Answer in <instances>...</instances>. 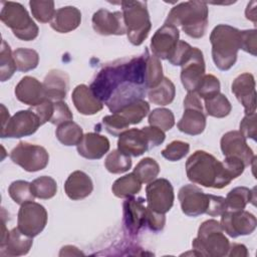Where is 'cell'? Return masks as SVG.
Segmentation results:
<instances>
[{
    "label": "cell",
    "mask_w": 257,
    "mask_h": 257,
    "mask_svg": "<svg viewBox=\"0 0 257 257\" xmlns=\"http://www.w3.org/2000/svg\"><path fill=\"white\" fill-rule=\"evenodd\" d=\"M148 56L149 51L146 49L138 57L127 61L107 64L101 68L89 86L94 96L102 103H105L119 85L126 80H133L146 86L145 72Z\"/></svg>",
    "instance_id": "1"
},
{
    "label": "cell",
    "mask_w": 257,
    "mask_h": 257,
    "mask_svg": "<svg viewBox=\"0 0 257 257\" xmlns=\"http://www.w3.org/2000/svg\"><path fill=\"white\" fill-rule=\"evenodd\" d=\"M186 173L191 182L206 188L222 189L233 180L223 162L205 151H196L188 158Z\"/></svg>",
    "instance_id": "2"
},
{
    "label": "cell",
    "mask_w": 257,
    "mask_h": 257,
    "mask_svg": "<svg viewBox=\"0 0 257 257\" xmlns=\"http://www.w3.org/2000/svg\"><path fill=\"white\" fill-rule=\"evenodd\" d=\"M208 15L207 3L187 1L174 6L165 23L175 27L181 26L182 30L192 38H201L207 30Z\"/></svg>",
    "instance_id": "3"
},
{
    "label": "cell",
    "mask_w": 257,
    "mask_h": 257,
    "mask_svg": "<svg viewBox=\"0 0 257 257\" xmlns=\"http://www.w3.org/2000/svg\"><path fill=\"white\" fill-rule=\"evenodd\" d=\"M212 57L217 68L229 70L237 60L238 50L241 49V30L227 25L219 24L211 32Z\"/></svg>",
    "instance_id": "4"
},
{
    "label": "cell",
    "mask_w": 257,
    "mask_h": 257,
    "mask_svg": "<svg viewBox=\"0 0 257 257\" xmlns=\"http://www.w3.org/2000/svg\"><path fill=\"white\" fill-rule=\"evenodd\" d=\"M192 246L195 255L223 257L228 254L230 242L224 235L220 223L210 219L200 225L198 236L193 240Z\"/></svg>",
    "instance_id": "5"
},
{
    "label": "cell",
    "mask_w": 257,
    "mask_h": 257,
    "mask_svg": "<svg viewBox=\"0 0 257 257\" xmlns=\"http://www.w3.org/2000/svg\"><path fill=\"white\" fill-rule=\"evenodd\" d=\"M126 36L133 45H141L152 28L147 3L143 1H121Z\"/></svg>",
    "instance_id": "6"
},
{
    "label": "cell",
    "mask_w": 257,
    "mask_h": 257,
    "mask_svg": "<svg viewBox=\"0 0 257 257\" xmlns=\"http://www.w3.org/2000/svg\"><path fill=\"white\" fill-rule=\"evenodd\" d=\"M0 19L20 40L30 41L38 36V26L24 6L18 2H2Z\"/></svg>",
    "instance_id": "7"
},
{
    "label": "cell",
    "mask_w": 257,
    "mask_h": 257,
    "mask_svg": "<svg viewBox=\"0 0 257 257\" xmlns=\"http://www.w3.org/2000/svg\"><path fill=\"white\" fill-rule=\"evenodd\" d=\"M184 108L183 116L177 123L179 131L190 136L202 134L206 127V115L196 91H188L184 99Z\"/></svg>",
    "instance_id": "8"
},
{
    "label": "cell",
    "mask_w": 257,
    "mask_h": 257,
    "mask_svg": "<svg viewBox=\"0 0 257 257\" xmlns=\"http://www.w3.org/2000/svg\"><path fill=\"white\" fill-rule=\"evenodd\" d=\"M10 159L27 172H37L46 168L49 162V155L41 146L20 142L11 151Z\"/></svg>",
    "instance_id": "9"
},
{
    "label": "cell",
    "mask_w": 257,
    "mask_h": 257,
    "mask_svg": "<svg viewBox=\"0 0 257 257\" xmlns=\"http://www.w3.org/2000/svg\"><path fill=\"white\" fill-rule=\"evenodd\" d=\"M47 224L46 209L33 201L21 205L18 211L17 227L25 235L35 237L40 234Z\"/></svg>",
    "instance_id": "10"
},
{
    "label": "cell",
    "mask_w": 257,
    "mask_h": 257,
    "mask_svg": "<svg viewBox=\"0 0 257 257\" xmlns=\"http://www.w3.org/2000/svg\"><path fill=\"white\" fill-rule=\"evenodd\" d=\"M41 125L40 119L32 109L19 110L1 126V138L20 139L33 135Z\"/></svg>",
    "instance_id": "11"
},
{
    "label": "cell",
    "mask_w": 257,
    "mask_h": 257,
    "mask_svg": "<svg viewBox=\"0 0 257 257\" xmlns=\"http://www.w3.org/2000/svg\"><path fill=\"white\" fill-rule=\"evenodd\" d=\"M148 208L157 213L166 214L174 205V188L170 181L164 178L155 179L146 188Z\"/></svg>",
    "instance_id": "12"
},
{
    "label": "cell",
    "mask_w": 257,
    "mask_h": 257,
    "mask_svg": "<svg viewBox=\"0 0 257 257\" xmlns=\"http://www.w3.org/2000/svg\"><path fill=\"white\" fill-rule=\"evenodd\" d=\"M220 225L225 233L232 238L249 235L256 229V217L245 210H227L221 215Z\"/></svg>",
    "instance_id": "13"
},
{
    "label": "cell",
    "mask_w": 257,
    "mask_h": 257,
    "mask_svg": "<svg viewBox=\"0 0 257 257\" xmlns=\"http://www.w3.org/2000/svg\"><path fill=\"white\" fill-rule=\"evenodd\" d=\"M182 212L190 217L206 214L210 204V194H205L193 184L183 186L178 194Z\"/></svg>",
    "instance_id": "14"
},
{
    "label": "cell",
    "mask_w": 257,
    "mask_h": 257,
    "mask_svg": "<svg viewBox=\"0 0 257 257\" xmlns=\"http://www.w3.org/2000/svg\"><path fill=\"white\" fill-rule=\"evenodd\" d=\"M181 66V81L183 86L187 91H195L205 75L203 52L198 47H193Z\"/></svg>",
    "instance_id": "15"
},
{
    "label": "cell",
    "mask_w": 257,
    "mask_h": 257,
    "mask_svg": "<svg viewBox=\"0 0 257 257\" xmlns=\"http://www.w3.org/2000/svg\"><path fill=\"white\" fill-rule=\"evenodd\" d=\"M220 145L225 157L238 158L246 167L250 166L256 160L253 150L247 145L246 138L239 131H230L224 134Z\"/></svg>",
    "instance_id": "16"
},
{
    "label": "cell",
    "mask_w": 257,
    "mask_h": 257,
    "mask_svg": "<svg viewBox=\"0 0 257 257\" xmlns=\"http://www.w3.org/2000/svg\"><path fill=\"white\" fill-rule=\"evenodd\" d=\"M179 29L170 24H164L152 37L151 49L159 59H169L179 42Z\"/></svg>",
    "instance_id": "17"
},
{
    "label": "cell",
    "mask_w": 257,
    "mask_h": 257,
    "mask_svg": "<svg viewBox=\"0 0 257 257\" xmlns=\"http://www.w3.org/2000/svg\"><path fill=\"white\" fill-rule=\"evenodd\" d=\"M92 27L94 31L100 35H123L126 28L123 21L122 12H109L106 9H99L93 13Z\"/></svg>",
    "instance_id": "18"
},
{
    "label": "cell",
    "mask_w": 257,
    "mask_h": 257,
    "mask_svg": "<svg viewBox=\"0 0 257 257\" xmlns=\"http://www.w3.org/2000/svg\"><path fill=\"white\" fill-rule=\"evenodd\" d=\"M231 90L243 105L245 114L256 112V89L253 74L244 72L238 75L232 82Z\"/></svg>",
    "instance_id": "19"
},
{
    "label": "cell",
    "mask_w": 257,
    "mask_h": 257,
    "mask_svg": "<svg viewBox=\"0 0 257 257\" xmlns=\"http://www.w3.org/2000/svg\"><path fill=\"white\" fill-rule=\"evenodd\" d=\"M16 98L24 104L30 106H36L45 101L46 95L41 83L37 78L33 76H24L17 83L15 87Z\"/></svg>",
    "instance_id": "20"
},
{
    "label": "cell",
    "mask_w": 257,
    "mask_h": 257,
    "mask_svg": "<svg viewBox=\"0 0 257 257\" xmlns=\"http://www.w3.org/2000/svg\"><path fill=\"white\" fill-rule=\"evenodd\" d=\"M143 198L130 197L123 203V223L126 230L132 235H136L146 226L147 208Z\"/></svg>",
    "instance_id": "21"
},
{
    "label": "cell",
    "mask_w": 257,
    "mask_h": 257,
    "mask_svg": "<svg viewBox=\"0 0 257 257\" xmlns=\"http://www.w3.org/2000/svg\"><path fill=\"white\" fill-rule=\"evenodd\" d=\"M117 150L127 156L139 157L150 150V146L142 128H131L118 136Z\"/></svg>",
    "instance_id": "22"
},
{
    "label": "cell",
    "mask_w": 257,
    "mask_h": 257,
    "mask_svg": "<svg viewBox=\"0 0 257 257\" xmlns=\"http://www.w3.org/2000/svg\"><path fill=\"white\" fill-rule=\"evenodd\" d=\"M109 141L97 133H87L77 145L78 154L88 160L101 159L109 151Z\"/></svg>",
    "instance_id": "23"
},
{
    "label": "cell",
    "mask_w": 257,
    "mask_h": 257,
    "mask_svg": "<svg viewBox=\"0 0 257 257\" xmlns=\"http://www.w3.org/2000/svg\"><path fill=\"white\" fill-rule=\"evenodd\" d=\"M46 98L52 101H59L65 98L69 88V76L59 69L50 70L43 81Z\"/></svg>",
    "instance_id": "24"
},
{
    "label": "cell",
    "mask_w": 257,
    "mask_h": 257,
    "mask_svg": "<svg viewBox=\"0 0 257 257\" xmlns=\"http://www.w3.org/2000/svg\"><path fill=\"white\" fill-rule=\"evenodd\" d=\"M32 237L23 234L18 227L8 232L7 236L1 240V255L6 256H22L29 252L32 246Z\"/></svg>",
    "instance_id": "25"
},
{
    "label": "cell",
    "mask_w": 257,
    "mask_h": 257,
    "mask_svg": "<svg viewBox=\"0 0 257 257\" xmlns=\"http://www.w3.org/2000/svg\"><path fill=\"white\" fill-rule=\"evenodd\" d=\"M72 102L75 108L84 115H92L103 108V103L92 93L89 86L78 84L71 94Z\"/></svg>",
    "instance_id": "26"
},
{
    "label": "cell",
    "mask_w": 257,
    "mask_h": 257,
    "mask_svg": "<svg viewBox=\"0 0 257 257\" xmlns=\"http://www.w3.org/2000/svg\"><path fill=\"white\" fill-rule=\"evenodd\" d=\"M93 190L90 177L82 171L72 172L64 183V191L67 197L77 201L88 197Z\"/></svg>",
    "instance_id": "27"
},
{
    "label": "cell",
    "mask_w": 257,
    "mask_h": 257,
    "mask_svg": "<svg viewBox=\"0 0 257 257\" xmlns=\"http://www.w3.org/2000/svg\"><path fill=\"white\" fill-rule=\"evenodd\" d=\"M81 22V12L74 6H65L55 10L50 21L53 30L59 33H68L76 29Z\"/></svg>",
    "instance_id": "28"
},
{
    "label": "cell",
    "mask_w": 257,
    "mask_h": 257,
    "mask_svg": "<svg viewBox=\"0 0 257 257\" xmlns=\"http://www.w3.org/2000/svg\"><path fill=\"white\" fill-rule=\"evenodd\" d=\"M142 189V183L134 173L124 175L114 181L111 187L113 195L117 198H130L138 194Z\"/></svg>",
    "instance_id": "29"
},
{
    "label": "cell",
    "mask_w": 257,
    "mask_h": 257,
    "mask_svg": "<svg viewBox=\"0 0 257 257\" xmlns=\"http://www.w3.org/2000/svg\"><path fill=\"white\" fill-rule=\"evenodd\" d=\"M176 95V87L173 81L164 77L159 85L154 88H151L148 92L149 100L158 105H167L170 104Z\"/></svg>",
    "instance_id": "30"
},
{
    "label": "cell",
    "mask_w": 257,
    "mask_h": 257,
    "mask_svg": "<svg viewBox=\"0 0 257 257\" xmlns=\"http://www.w3.org/2000/svg\"><path fill=\"white\" fill-rule=\"evenodd\" d=\"M225 199L228 210H244L248 203H254L255 189L250 190L246 187H237L232 189Z\"/></svg>",
    "instance_id": "31"
},
{
    "label": "cell",
    "mask_w": 257,
    "mask_h": 257,
    "mask_svg": "<svg viewBox=\"0 0 257 257\" xmlns=\"http://www.w3.org/2000/svg\"><path fill=\"white\" fill-rule=\"evenodd\" d=\"M57 140L64 146H77L83 137L82 128L72 120L57 125L55 131Z\"/></svg>",
    "instance_id": "32"
},
{
    "label": "cell",
    "mask_w": 257,
    "mask_h": 257,
    "mask_svg": "<svg viewBox=\"0 0 257 257\" xmlns=\"http://www.w3.org/2000/svg\"><path fill=\"white\" fill-rule=\"evenodd\" d=\"M149 111V102L144 99H138L122 106L116 112L123 116L130 122V124H137L140 123L145 116H147Z\"/></svg>",
    "instance_id": "33"
},
{
    "label": "cell",
    "mask_w": 257,
    "mask_h": 257,
    "mask_svg": "<svg viewBox=\"0 0 257 257\" xmlns=\"http://www.w3.org/2000/svg\"><path fill=\"white\" fill-rule=\"evenodd\" d=\"M13 58L17 70L27 72L37 67L39 63L38 53L30 48H17L13 51Z\"/></svg>",
    "instance_id": "34"
},
{
    "label": "cell",
    "mask_w": 257,
    "mask_h": 257,
    "mask_svg": "<svg viewBox=\"0 0 257 257\" xmlns=\"http://www.w3.org/2000/svg\"><path fill=\"white\" fill-rule=\"evenodd\" d=\"M31 191L38 199H51L57 192V184L53 178L41 176L31 182Z\"/></svg>",
    "instance_id": "35"
},
{
    "label": "cell",
    "mask_w": 257,
    "mask_h": 257,
    "mask_svg": "<svg viewBox=\"0 0 257 257\" xmlns=\"http://www.w3.org/2000/svg\"><path fill=\"white\" fill-rule=\"evenodd\" d=\"M104 167L111 174H122L132 168V159L120 151L113 150L105 158Z\"/></svg>",
    "instance_id": "36"
},
{
    "label": "cell",
    "mask_w": 257,
    "mask_h": 257,
    "mask_svg": "<svg viewBox=\"0 0 257 257\" xmlns=\"http://www.w3.org/2000/svg\"><path fill=\"white\" fill-rule=\"evenodd\" d=\"M205 108L208 115L222 118L231 112L232 105L225 94L218 93L214 97L205 100Z\"/></svg>",
    "instance_id": "37"
},
{
    "label": "cell",
    "mask_w": 257,
    "mask_h": 257,
    "mask_svg": "<svg viewBox=\"0 0 257 257\" xmlns=\"http://www.w3.org/2000/svg\"><path fill=\"white\" fill-rule=\"evenodd\" d=\"M163 66L160 59L155 55H150L147 58L145 85L147 88H154L163 80Z\"/></svg>",
    "instance_id": "38"
},
{
    "label": "cell",
    "mask_w": 257,
    "mask_h": 257,
    "mask_svg": "<svg viewBox=\"0 0 257 257\" xmlns=\"http://www.w3.org/2000/svg\"><path fill=\"white\" fill-rule=\"evenodd\" d=\"M133 173L137 176L142 184H149L158 177L160 173V166L156 160L152 158H145L138 163Z\"/></svg>",
    "instance_id": "39"
},
{
    "label": "cell",
    "mask_w": 257,
    "mask_h": 257,
    "mask_svg": "<svg viewBox=\"0 0 257 257\" xmlns=\"http://www.w3.org/2000/svg\"><path fill=\"white\" fill-rule=\"evenodd\" d=\"M17 70L13 52L11 51L10 46L8 43L3 39L1 44V51H0V78L1 81L8 80L14 72Z\"/></svg>",
    "instance_id": "40"
},
{
    "label": "cell",
    "mask_w": 257,
    "mask_h": 257,
    "mask_svg": "<svg viewBox=\"0 0 257 257\" xmlns=\"http://www.w3.org/2000/svg\"><path fill=\"white\" fill-rule=\"evenodd\" d=\"M8 193L11 199L19 205L26 202L34 201V195L31 191V183L23 180H17L10 184L8 188Z\"/></svg>",
    "instance_id": "41"
},
{
    "label": "cell",
    "mask_w": 257,
    "mask_h": 257,
    "mask_svg": "<svg viewBox=\"0 0 257 257\" xmlns=\"http://www.w3.org/2000/svg\"><path fill=\"white\" fill-rule=\"evenodd\" d=\"M149 123L152 126L167 132L175 125V116L171 109L164 107L155 108L149 114Z\"/></svg>",
    "instance_id": "42"
},
{
    "label": "cell",
    "mask_w": 257,
    "mask_h": 257,
    "mask_svg": "<svg viewBox=\"0 0 257 257\" xmlns=\"http://www.w3.org/2000/svg\"><path fill=\"white\" fill-rule=\"evenodd\" d=\"M220 81L213 74H205L195 91L200 98L209 99L220 93Z\"/></svg>",
    "instance_id": "43"
},
{
    "label": "cell",
    "mask_w": 257,
    "mask_h": 257,
    "mask_svg": "<svg viewBox=\"0 0 257 257\" xmlns=\"http://www.w3.org/2000/svg\"><path fill=\"white\" fill-rule=\"evenodd\" d=\"M29 6L32 16L41 23L50 22L55 10L53 1H30Z\"/></svg>",
    "instance_id": "44"
},
{
    "label": "cell",
    "mask_w": 257,
    "mask_h": 257,
    "mask_svg": "<svg viewBox=\"0 0 257 257\" xmlns=\"http://www.w3.org/2000/svg\"><path fill=\"white\" fill-rule=\"evenodd\" d=\"M102 125L108 134L118 137L121 133L128 128L130 122L119 113L114 112L110 115H105L102 118Z\"/></svg>",
    "instance_id": "45"
},
{
    "label": "cell",
    "mask_w": 257,
    "mask_h": 257,
    "mask_svg": "<svg viewBox=\"0 0 257 257\" xmlns=\"http://www.w3.org/2000/svg\"><path fill=\"white\" fill-rule=\"evenodd\" d=\"M190 151V145L183 141H173L171 142L163 151L162 156L170 161V162H177L183 159Z\"/></svg>",
    "instance_id": "46"
},
{
    "label": "cell",
    "mask_w": 257,
    "mask_h": 257,
    "mask_svg": "<svg viewBox=\"0 0 257 257\" xmlns=\"http://www.w3.org/2000/svg\"><path fill=\"white\" fill-rule=\"evenodd\" d=\"M73 115L68 105L62 101H53V112L50 118V122L55 125H59L63 122L72 120Z\"/></svg>",
    "instance_id": "47"
},
{
    "label": "cell",
    "mask_w": 257,
    "mask_h": 257,
    "mask_svg": "<svg viewBox=\"0 0 257 257\" xmlns=\"http://www.w3.org/2000/svg\"><path fill=\"white\" fill-rule=\"evenodd\" d=\"M192 46L186 42V41H183V40H179L178 44H177V47L174 51V53L172 54V56L168 59L169 62L175 66H178V65H182L183 62L185 61V59L187 58V56L189 55V53L191 52L192 50Z\"/></svg>",
    "instance_id": "48"
},
{
    "label": "cell",
    "mask_w": 257,
    "mask_h": 257,
    "mask_svg": "<svg viewBox=\"0 0 257 257\" xmlns=\"http://www.w3.org/2000/svg\"><path fill=\"white\" fill-rule=\"evenodd\" d=\"M244 138L256 140V112L245 114L240 122V131Z\"/></svg>",
    "instance_id": "49"
},
{
    "label": "cell",
    "mask_w": 257,
    "mask_h": 257,
    "mask_svg": "<svg viewBox=\"0 0 257 257\" xmlns=\"http://www.w3.org/2000/svg\"><path fill=\"white\" fill-rule=\"evenodd\" d=\"M241 49L256 56V30H241Z\"/></svg>",
    "instance_id": "50"
},
{
    "label": "cell",
    "mask_w": 257,
    "mask_h": 257,
    "mask_svg": "<svg viewBox=\"0 0 257 257\" xmlns=\"http://www.w3.org/2000/svg\"><path fill=\"white\" fill-rule=\"evenodd\" d=\"M166 224L165 214L157 213L152 211L147 207V216H146V226L154 232H160L164 229Z\"/></svg>",
    "instance_id": "51"
},
{
    "label": "cell",
    "mask_w": 257,
    "mask_h": 257,
    "mask_svg": "<svg viewBox=\"0 0 257 257\" xmlns=\"http://www.w3.org/2000/svg\"><path fill=\"white\" fill-rule=\"evenodd\" d=\"M227 204L226 199L221 196H215L210 194V204L207 211V215L211 217L221 216L225 211H227Z\"/></svg>",
    "instance_id": "52"
},
{
    "label": "cell",
    "mask_w": 257,
    "mask_h": 257,
    "mask_svg": "<svg viewBox=\"0 0 257 257\" xmlns=\"http://www.w3.org/2000/svg\"><path fill=\"white\" fill-rule=\"evenodd\" d=\"M142 130L144 131V133L148 139L150 149L160 146L166 139V135H165L164 131H162L159 127L150 125V126H145Z\"/></svg>",
    "instance_id": "53"
},
{
    "label": "cell",
    "mask_w": 257,
    "mask_h": 257,
    "mask_svg": "<svg viewBox=\"0 0 257 257\" xmlns=\"http://www.w3.org/2000/svg\"><path fill=\"white\" fill-rule=\"evenodd\" d=\"M31 109L37 114V116L40 119V123L42 125L45 122L50 121V118H51L52 112H53V101L46 99L42 103H40L36 106H33Z\"/></svg>",
    "instance_id": "54"
},
{
    "label": "cell",
    "mask_w": 257,
    "mask_h": 257,
    "mask_svg": "<svg viewBox=\"0 0 257 257\" xmlns=\"http://www.w3.org/2000/svg\"><path fill=\"white\" fill-rule=\"evenodd\" d=\"M228 256H237V257H246L248 256V251L245 245L239 244V243H232L230 244L229 251H228Z\"/></svg>",
    "instance_id": "55"
},
{
    "label": "cell",
    "mask_w": 257,
    "mask_h": 257,
    "mask_svg": "<svg viewBox=\"0 0 257 257\" xmlns=\"http://www.w3.org/2000/svg\"><path fill=\"white\" fill-rule=\"evenodd\" d=\"M255 5H256V2L255 1H252L250 2L248 5H247V8H246V11H245V15H246V18L253 21L254 24H256V13H255Z\"/></svg>",
    "instance_id": "56"
}]
</instances>
